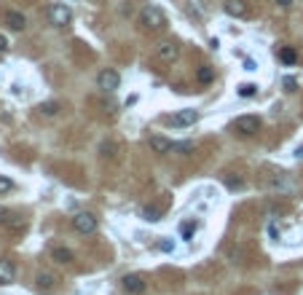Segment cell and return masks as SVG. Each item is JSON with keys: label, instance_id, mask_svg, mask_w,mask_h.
Instances as JSON below:
<instances>
[{"label": "cell", "instance_id": "cell-1", "mask_svg": "<svg viewBox=\"0 0 303 295\" xmlns=\"http://www.w3.org/2000/svg\"><path fill=\"white\" fill-rule=\"evenodd\" d=\"M143 25L148 30H164L167 27V16H164V11H161L158 6H148L143 11Z\"/></svg>", "mask_w": 303, "mask_h": 295}, {"label": "cell", "instance_id": "cell-2", "mask_svg": "<svg viewBox=\"0 0 303 295\" xmlns=\"http://www.w3.org/2000/svg\"><path fill=\"white\" fill-rule=\"evenodd\" d=\"M49 19H51V25L65 27L67 22L73 19V11H70L67 3H51V6H49Z\"/></svg>", "mask_w": 303, "mask_h": 295}, {"label": "cell", "instance_id": "cell-3", "mask_svg": "<svg viewBox=\"0 0 303 295\" xmlns=\"http://www.w3.org/2000/svg\"><path fill=\"white\" fill-rule=\"evenodd\" d=\"M258 129H260V118H258V115H239L236 121H234V132H239V134H244V137L255 134Z\"/></svg>", "mask_w": 303, "mask_h": 295}, {"label": "cell", "instance_id": "cell-4", "mask_svg": "<svg viewBox=\"0 0 303 295\" xmlns=\"http://www.w3.org/2000/svg\"><path fill=\"white\" fill-rule=\"evenodd\" d=\"M73 228L78 233H94L97 231V218L91 215V212H78L73 218Z\"/></svg>", "mask_w": 303, "mask_h": 295}, {"label": "cell", "instance_id": "cell-5", "mask_svg": "<svg viewBox=\"0 0 303 295\" xmlns=\"http://www.w3.org/2000/svg\"><path fill=\"white\" fill-rule=\"evenodd\" d=\"M97 86L102 89V91H115V89H118L121 86V75L118 73H115V70H102V73L97 75Z\"/></svg>", "mask_w": 303, "mask_h": 295}, {"label": "cell", "instance_id": "cell-6", "mask_svg": "<svg viewBox=\"0 0 303 295\" xmlns=\"http://www.w3.org/2000/svg\"><path fill=\"white\" fill-rule=\"evenodd\" d=\"M172 126H177V129H185V126H193L196 121H199V113L196 110H191V108H185V110H177L172 118Z\"/></svg>", "mask_w": 303, "mask_h": 295}, {"label": "cell", "instance_id": "cell-7", "mask_svg": "<svg viewBox=\"0 0 303 295\" xmlns=\"http://www.w3.org/2000/svg\"><path fill=\"white\" fill-rule=\"evenodd\" d=\"M156 54H158V59H164V62H174V59L180 56V46L174 41H161L156 46Z\"/></svg>", "mask_w": 303, "mask_h": 295}, {"label": "cell", "instance_id": "cell-8", "mask_svg": "<svg viewBox=\"0 0 303 295\" xmlns=\"http://www.w3.org/2000/svg\"><path fill=\"white\" fill-rule=\"evenodd\" d=\"M223 11L228 16H236V19H244L250 14V8H247V0H226L223 3Z\"/></svg>", "mask_w": 303, "mask_h": 295}, {"label": "cell", "instance_id": "cell-9", "mask_svg": "<svg viewBox=\"0 0 303 295\" xmlns=\"http://www.w3.org/2000/svg\"><path fill=\"white\" fill-rule=\"evenodd\" d=\"M124 290L132 292V295H143V292H145V282H143V277L126 274V277H124Z\"/></svg>", "mask_w": 303, "mask_h": 295}, {"label": "cell", "instance_id": "cell-10", "mask_svg": "<svg viewBox=\"0 0 303 295\" xmlns=\"http://www.w3.org/2000/svg\"><path fill=\"white\" fill-rule=\"evenodd\" d=\"M3 19H6V25H8L11 30H16V32L27 27V19H25V14H19V11H6Z\"/></svg>", "mask_w": 303, "mask_h": 295}, {"label": "cell", "instance_id": "cell-11", "mask_svg": "<svg viewBox=\"0 0 303 295\" xmlns=\"http://www.w3.org/2000/svg\"><path fill=\"white\" fill-rule=\"evenodd\" d=\"M16 277V268L11 261H0V285H11Z\"/></svg>", "mask_w": 303, "mask_h": 295}, {"label": "cell", "instance_id": "cell-12", "mask_svg": "<svg viewBox=\"0 0 303 295\" xmlns=\"http://www.w3.org/2000/svg\"><path fill=\"white\" fill-rule=\"evenodd\" d=\"M148 143H150V148H153V153H169V150H174V143H172V140H164V137H150Z\"/></svg>", "mask_w": 303, "mask_h": 295}, {"label": "cell", "instance_id": "cell-13", "mask_svg": "<svg viewBox=\"0 0 303 295\" xmlns=\"http://www.w3.org/2000/svg\"><path fill=\"white\" fill-rule=\"evenodd\" d=\"M54 287H56V277L54 274H38V290L51 292Z\"/></svg>", "mask_w": 303, "mask_h": 295}, {"label": "cell", "instance_id": "cell-14", "mask_svg": "<svg viewBox=\"0 0 303 295\" xmlns=\"http://www.w3.org/2000/svg\"><path fill=\"white\" fill-rule=\"evenodd\" d=\"M51 258H54L56 263H73V252L65 250V247H56V250L51 252Z\"/></svg>", "mask_w": 303, "mask_h": 295}, {"label": "cell", "instance_id": "cell-15", "mask_svg": "<svg viewBox=\"0 0 303 295\" xmlns=\"http://www.w3.org/2000/svg\"><path fill=\"white\" fill-rule=\"evenodd\" d=\"M0 226H22V220L8 209H0Z\"/></svg>", "mask_w": 303, "mask_h": 295}, {"label": "cell", "instance_id": "cell-16", "mask_svg": "<svg viewBox=\"0 0 303 295\" xmlns=\"http://www.w3.org/2000/svg\"><path fill=\"white\" fill-rule=\"evenodd\" d=\"M279 59H282L285 65H295L298 62V54L290 49V46H282V49H279Z\"/></svg>", "mask_w": 303, "mask_h": 295}, {"label": "cell", "instance_id": "cell-17", "mask_svg": "<svg viewBox=\"0 0 303 295\" xmlns=\"http://www.w3.org/2000/svg\"><path fill=\"white\" fill-rule=\"evenodd\" d=\"M38 110H41L43 115H56V113H59V102H54V100H51V102H43Z\"/></svg>", "mask_w": 303, "mask_h": 295}, {"label": "cell", "instance_id": "cell-18", "mask_svg": "<svg viewBox=\"0 0 303 295\" xmlns=\"http://www.w3.org/2000/svg\"><path fill=\"white\" fill-rule=\"evenodd\" d=\"M193 233H196V223H191V220L180 223V236H183V239H191Z\"/></svg>", "mask_w": 303, "mask_h": 295}, {"label": "cell", "instance_id": "cell-19", "mask_svg": "<svg viewBox=\"0 0 303 295\" xmlns=\"http://www.w3.org/2000/svg\"><path fill=\"white\" fill-rule=\"evenodd\" d=\"M196 78H199L201 84H209V81L215 78V67H199V73H196Z\"/></svg>", "mask_w": 303, "mask_h": 295}, {"label": "cell", "instance_id": "cell-20", "mask_svg": "<svg viewBox=\"0 0 303 295\" xmlns=\"http://www.w3.org/2000/svg\"><path fill=\"white\" fill-rule=\"evenodd\" d=\"M143 218L150 220V223H153V220H161V209H158V207H145V209H143Z\"/></svg>", "mask_w": 303, "mask_h": 295}, {"label": "cell", "instance_id": "cell-21", "mask_svg": "<svg viewBox=\"0 0 303 295\" xmlns=\"http://www.w3.org/2000/svg\"><path fill=\"white\" fill-rule=\"evenodd\" d=\"M258 94V86L255 84H241L239 86V97H255Z\"/></svg>", "mask_w": 303, "mask_h": 295}, {"label": "cell", "instance_id": "cell-22", "mask_svg": "<svg viewBox=\"0 0 303 295\" xmlns=\"http://www.w3.org/2000/svg\"><path fill=\"white\" fill-rule=\"evenodd\" d=\"M11 191H14V183L8 177H0V193H11Z\"/></svg>", "mask_w": 303, "mask_h": 295}, {"label": "cell", "instance_id": "cell-23", "mask_svg": "<svg viewBox=\"0 0 303 295\" xmlns=\"http://www.w3.org/2000/svg\"><path fill=\"white\" fill-rule=\"evenodd\" d=\"M295 86H298L295 78H285V89H287V91H295Z\"/></svg>", "mask_w": 303, "mask_h": 295}, {"label": "cell", "instance_id": "cell-24", "mask_svg": "<svg viewBox=\"0 0 303 295\" xmlns=\"http://www.w3.org/2000/svg\"><path fill=\"white\" fill-rule=\"evenodd\" d=\"M158 247H161L164 252H172V250H174V244H172V242H167V239H164V242H158Z\"/></svg>", "mask_w": 303, "mask_h": 295}, {"label": "cell", "instance_id": "cell-25", "mask_svg": "<svg viewBox=\"0 0 303 295\" xmlns=\"http://www.w3.org/2000/svg\"><path fill=\"white\" fill-rule=\"evenodd\" d=\"M6 49H8V41H6V38H3V35H0V54H3V51H6Z\"/></svg>", "mask_w": 303, "mask_h": 295}, {"label": "cell", "instance_id": "cell-26", "mask_svg": "<svg viewBox=\"0 0 303 295\" xmlns=\"http://www.w3.org/2000/svg\"><path fill=\"white\" fill-rule=\"evenodd\" d=\"M274 3H279V6H285V8H287V6H293V0H274Z\"/></svg>", "mask_w": 303, "mask_h": 295}, {"label": "cell", "instance_id": "cell-27", "mask_svg": "<svg viewBox=\"0 0 303 295\" xmlns=\"http://www.w3.org/2000/svg\"><path fill=\"white\" fill-rule=\"evenodd\" d=\"M295 156H298V159H303V145H298V148H295Z\"/></svg>", "mask_w": 303, "mask_h": 295}]
</instances>
